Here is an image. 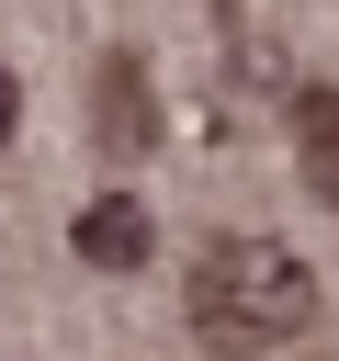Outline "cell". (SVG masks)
Segmentation results:
<instances>
[{
  "label": "cell",
  "mask_w": 339,
  "mask_h": 361,
  "mask_svg": "<svg viewBox=\"0 0 339 361\" xmlns=\"http://www.w3.org/2000/svg\"><path fill=\"white\" fill-rule=\"evenodd\" d=\"M316 316V271L282 248V237H215L203 271H192V338L215 350H271Z\"/></svg>",
  "instance_id": "cell-1"
},
{
  "label": "cell",
  "mask_w": 339,
  "mask_h": 361,
  "mask_svg": "<svg viewBox=\"0 0 339 361\" xmlns=\"http://www.w3.org/2000/svg\"><path fill=\"white\" fill-rule=\"evenodd\" d=\"M90 124H102V158H147V147H158V102H147V68H136V56H102Z\"/></svg>",
  "instance_id": "cell-2"
},
{
  "label": "cell",
  "mask_w": 339,
  "mask_h": 361,
  "mask_svg": "<svg viewBox=\"0 0 339 361\" xmlns=\"http://www.w3.org/2000/svg\"><path fill=\"white\" fill-rule=\"evenodd\" d=\"M68 248H79L90 271H147V203H136V192H102V203H79Z\"/></svg>",
  "instance_id": "cell-3"
},
{
  "label": "cell",
  "mask_w": 339,
  "mask_h": 361,
  "mask_svg": "<svg viewBox=\"0 0 339 361\" xmlns=\"http://www.w3.org/2000/svg\"><path fill=\"white\" fill-rule=\"evenodd\" d=\"M294 158H305V180L339 203V90H294Z\"/></svg>",
  "instance_id": "cell-4"
},
{
  "label": "cell",
  "mask_w": 339,
  "mask_h": 361,
  "mask_svg": "<svg viewBox=\"0 0 339 361\" xmlns=\"http://www.w3.org/2000/svg\"><path fill=\"white\" fill-rule=\"evenodd\" d=\"M11 124H23V90H11V68H0V135H11Z\"/></svg>",
  "instance_id": "cell-5"
}]
</instances>
